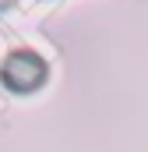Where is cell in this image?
<instances>
[{"label":"cell","instance_id":"6da1fadb","mask_svg":"<svg viewBox=\"0 0 148 152\" xmlns=\"http://www.w3.org/2000/svg\"><path fill=\"white\" fill-rule=\"evenodd\" d=\"M4 85L11 88V92H36L46 85V78H49V67H46V60L32 53V50H18V53H11L7 60H4Z\"/></svg>","mask_w":148,"mask_h":152},{"label":"cell","instance_id":"7a4b0ae2","mask_svg":"<svg viewBox=\"0 0 148 152\" xmlns=\"http://www.w3.org/2000/svg\"><path fill=\"white\" fill-rule=\"evenodd\" d=\"M11 4H14V0H0V11H7V7H11Z\"/></svg>","mask_w":148,"mask_h":152}]
</instances>
